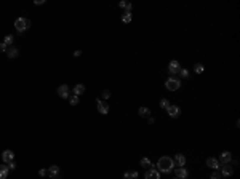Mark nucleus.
Returning a JSON list of instances; mask_svg holds the SVG:
<instances>
[{
    "mask_svg": "<svg viewBox=\"0 0 240 179\" xmlns=\"http://www.w3.org/2000/svg\"><path fill=\"white\" fill-rule=\"evenodd\" d=\"M159 173H173V170H175V162H173V158L170 157H160L159 162H157V168H155Z\"/></svg>",
    "mask_w": 240,
    "mask_h": 179,
    "instance_id": "nucleus-1",
    "label": "nucleus"
},
{
    "mask_svg": "<svg viewBox=\"0 0 240 179\" xmlns=\"http://www.w3.org/2000/svg\"><path fill=\"white\" fill-rule=\"evenodd\" d=\"M179 70H181L179 62L176 61V59H173V61H170V64H168V72H170L171 75H176V74H179Z\"/></svg>",
    "mask_w": 240,
    "mask_h": 179,
    "instance_id": "nucleus-5",
    "label": "nucleus"
},
{
    "mask_svg": "<svg viewBox=\"0 0 240 179\" xmlns=\"http://www.w3.org/2000/svg\"><path fill=\"white\" fill-rule=\"evenodd\" d=\"M179 74H181V77H186V78L189 77V70H187V69H181Z\"/></svg>",
    "mask_w": 240,
    "mask_h": 179,
    "instance_id": "nucleus-28",
    "label": "nucleus"
},
{
    "mask_svg": "<svg viewBox=\"0 0 240 179\" xmlns=\"http://www.w3.org/2000/svg\"><path fill=\"white\" fill-rule=\"evenodd\" d=\"M139 165L143 166V168H149V166H152V163H151V160H149L147 157H143L139 160Z\"/></svg>",
    "mask_w": 240,
    "mask_h": 179,
    "instance_id": "nucleus-22",
    "label": "nucleus"
},
{
    "mask_svg": "<svg viewBox=\"0 0 240 179\" xmlns=\"http://www.w3.org/2000/svg\"><path fill=\"white\" fill-rule=\"evenodd\" d=\"M2 160H3V163H5V165H8V163L15 162V154H13V150H10V149L3 150V152H2Z\"/></svg>",
    "mask_w": 240,
    "mask_h": 179,
    "instance_id": "nucleus-4",
    "label": "nucleus"
},
{
    "mask_svg": "<svg viewBox=\"0 0 240 179\" xmlns=\"http://www.w3.org/2000/svg\"><path fill=\"white\" fill-rule=\"evenodd\" d=\"M210 179H221V173H216V171H215V173L210 176Z\"/></svg>",
    "mask_w": 240,
    "mask_h": 179,
    "instance_id": "nucleus-30",
    "label": "nucleus"
},
{
    "mask_svg": "<svg viewBox=\"0 0 240 179\" xmlns=\"http://www.w3.org/2000/svg\"><path fill=\"white\" fill-rule=\"evenodd\" d=\"M144 178H146V179H160V173H159V171H157L155 168H151V170L146 171Z\"/></svg>",
    "mask_w": 240,
    "mask_h": 179,
    "instance_id": "nucleus-12",
    "label": "nucleus"
},
{
    "mask_svg": "<svg viewBox=\"0 0 240 179\" xmlns=\"http://www.w3.org/2000/svg\"><path fill=\"white\" fill-rule=\"evenodd\" d=\"M96 102H98V110H99V114H103V115H106L109 112V104L107 102H104V101H101L99 98L96 99Z\"/></svg>",
    "mask_w": 240,
    "mask_h": 179,
    "instance_id": "nucleus-11",
    "label": "nucleus"
},
{
    "mask_svg": "<svg viewBox=\"0 0 240 179\" xmlns=\"http://www.w3.org/2000/svg\"><path fill=\"white\" fill-rule=\"evenodd\" d=\"M138 114L141 115V117H149V115H151V110L147 109V107H139V109H138Z\"/></svg>",
    "mask_w": 240,
    "mask_h": 179,
    "instance_id": "nucleus-20",
    "label": "nucleus"
},
{
    "mask_svg": "<svg viewBox=\"0 0 240 179\" xmlns=\"http://www.w3.org/2000/svg\"><path fill=\"white\" fill-rule=\"evenodd\" d=\"M167 110H168V115H170L171 118H178L179 115H181V109H179V106H173V104H170Z\"/></svg>",
    "mask_w": 240,
    "mask_h": 179,
    "instance_id": "nucleus-6",
    "label": "nucleus"
},
{
    "mask_svg": "<svg viewBox=\"0 0 240 179\" xmlns=\"http://www.w3.org/2000/svg\"><path fill=\"white\" fill-rule=\"evenodd\" d=\"M232 174H234V168L229 166V163L221 165V176H232Z\"/></svg>",
    "mask_w": 240,
    "mask_h": 179,
    "instance_id": "nucleus-14",
    "label": "nucleus"
},
{
    "mask_svg": "<svg viewBox=\"0 0 240 179\" xmlns=\"http://www.w3.org/2000/svg\"><path fill=\"white\" fill-rule=\"evenodd\" d=\"M194 70H195V74H202L203 70H205V67H203V64H195Z\"/></svg>",
    "mask_w": 240,
    "mask_h": 179,
    "instance_id": "nucleus-25",
    "label": "nucleus"
},
{
    "mask_svg": "<svg viewBox=\"0 0 240 179\" xmlns=\"http://www.w3.org/2000/svg\"><path fill=\"white\" fill-rule=\"evenodd\" d=\"M8 168H10V170H15V168H16V163H15V162L8 163Z\"/></svg>",
    "mask_w": 240,
    "mask_h": 179,
    "instance_id": "nucleus-32",
    "label": "nucleus"
},
{
    "mask_svg": "<svg viewBox=\"0 0 240 179\" xmlns=\"http://www.w3.org/2000/svg\"><path fill=\"white\" fill-rule=\"evenodd\" d=\"M176 179H178V178H176Z\"/></svg>",
    "mask_w": 240,
    "mask_h": 179,
    "instance_id": "nucleus-37",
    "label": "nucleus"
},
{
    "mask_svg": "<svg viewBox=\"0 0 240 179\" xmlns=\"http://www.w3.org/2000/svg\"><path fill=\"white\" fill-rule=\"evenodd\" d=\"M80 54H82V51H80V50H75V51H74V56H75V58H78Z\"/></svg>",
    "mask_w": 240,
    "mask_h": 179,
    "instance_id": "nucleus-33",
    "label": "nucleus"
},
{
    "mask_svg": "<svg viewBox=\"0 0 240 179\" xmlns=\"http://www.w3.org/2000/svg\"><path fill=\"white\" fill-rule=\"evenodd\" d=\"M69 102H70V106H77L78 104V96H75V94H74V96H70L69 98Z\"/></svg>",
    "mask_w": 240,
    "mask_h": 179,
    "instance_id": "nucleus-26",
    "label": "nucleus"
},
{
    "mask_svg": "<svg viewBox=\"0 0 240 179\" xmlns=\"http://www.w3.org/2000/svg\"><path fill=\"white\" fill-rule=\"evenodd\" d=\"M165 86H167L168 91H176V90L181 88V82L178 80V78H175V77H170L167 82H165Z\"/></svg>",
    "mask_w": 240,
    "mask_h": 179,
    "instance_id": "nucleus-3",
    "label": "nucleus"
},
{
    "mask_svg": "<svg viewBox=\"0 0 240 179\" xmlns=\"http://www.w3.org/2000/svg\"><path fill=\"white\" fill-rule=\"evenodd\" d=\"M147 122H149V123H151V125H152V123L155 122V118H154V117H147Z\"/></svg>",
    "mask_w": 240,
    "mask_h": 179,
    "instance_id": "nucleus-35",
    "label": "nucleus"
},
{
    "mask_svg": "<svg viewBox=\"0 0 240 179\" xmlns=\"http://www.w3.org/2000/svg\"><path fill=\"white\" fill-rule=\"evenodd\" d=\"M173 171H175V174H176V178H178V179H186L189 176V171L184 168V166H178V168H175Z\"/></svg>",
    "mask_w": 240,
    "mask_h": 179,
    "instance_id": "nucleus-7",
    "label": "nucleus"
},
{
    "mask_svg": "<svg viewBox=\"0 0 240 179\" xmlns=\"http://www.w3.org/2000/svg\"><path fill=\"white\" fill-rule=\"evenodd\" d=\"M8 165H0V179H7V176H8Z\"/></svg>",
    "mask_w": 240,
    "mask_h": 179,
    "instance_id": "nucleus-17",
    "label": "nucleus"
},
{
    "mask_svg": "<svg viewBox=\"0 0 240 179\" xmlns=\"http://www.w3.org/2000/svg\"><path fill=\"white\" fill-rule=\"evenodd\" d=\"M19 54V50L18 48H10L8 51H7V56H8L10 59H13V58H16Z\"/></svg>",
    "mask_w": 240,
    "mask_h": 179,
    "instance_id": "nucleus-21",
    "label": "nucleus"
},
{
    "mask_svg": "<svg viewBox=\"0 0 240 179\" xmlns=\"http://www.w3.org/2000/svg\"><path fill=\"white\" fill-rule=\"evenodd\" d=\"M38 176H42V178H45V176H48V170H38Z\"/></svg>",
    "mask_w": 240,
    "mask_h": 179,
    "instance_id": "nucleus-27",
    "label": "nucleus"
},
{
    "mask_svg": "<svg viewBox=\"0 0 240 179\" xmlns=\"http://www.w3.org/2000/svg\"><path fill=\"white\" fill-rule=\"evenodd\" d=\"M58 96L62 98V99H67L69 98V86L66 85V83L58 86Z\"/></svg>",
    "mask_w": 240,
    "mask_h": 179,
    "instance_id": "nucleus-8",
    "label": "nucleus"
},
{
    "mask_svg": "<svg viewBox=\"0 0 240 179\" xmlns=\"http://www.w3.org/2000/svg\"><path fill=\"white\" fill-rule=\"evenodd\" d=\"M74 94H75V96H80V94H83L85 93V85H82V83H78V85H75L74 86Z\"/></svg>",
    "mask_w": 240,
    "mask_h": 179,
    "instance_id": "nucleus-16",
    "label": "nucleus"
},
{
    "mask_svg": "<svg viewBox=\"0 0 240 179\" xmlns=\"http://www.w3.org/2000/svg\"><path fill=\"white\" fill-rule=\"evenodd\" d=\"M231 160H232V154L229 152V150H224V152H221V155H219V163H221V165L231 163Z\"/></svg>",
    "mask_w": 240,
    "mask_h": 179,
    "instance_id": "nucleus-9",
    "label": "nucleus"
},
{
    "mask_svg": "<svg viewBox=\"0 0 240 179\" xmlns=\"http://www.w3.org/2000/svg\"><path fill=\"white\" fill-rule=\"evenodd\" d=\"M58 174H59V166L51 165V166L48 168V176H50V178H56Z\"/></svg>",
    "mask_w": 240,
    "mask_h": 179,
    "instance_id": "nucleus-15",
    "label": "nucleus"
},
{
    "mask_svg": "<svg viewBox=\"0 0 240 179\" xmlns=\"http://www.w3.org/2000/svg\"><path fill=\"white\" fill-rule=\"evenodd\" d=\"M34 3H35V5H42V3H45V2H43V0H35Z\"/></svg>",
    "mask_w": 240,
    "mask_h": 179,
    "instance_id": "nucleus-36",
    "label": "nucleus"
},
{
    "mask_svg": "<svg viewBox=\"0 0 240 179\" xmlns=\"http://www.w3.org/2000/svg\"><path fill=\"white\" fill-rule=\"evenodd\" d=\"M168 106H170V101H168L167 98L160 99V107H162V109H168Z\"/></svg>",
    "mask_w": 240,
    "mask_h": 179,
    "instance_id": "nucleus-24",
    "label": "nucleus"
},
{
    "mask_svg": "<svg viewBox=\"0 0 240 179\" xmlns=\"http://www.w3.org/2000/svg\"><path fill=\"white\" fill-rule=\"evenodd\" d=\"M138 171H127V173H123V179H138Z\"/></svg>",
    "mask_w": 240,
    "mask_h": 179,
    "instance_id": "nucleus-19",
    "label": "nucleus"
},
{
    "mask_svg": "<svg viewBox=\"0 0 240 179\" xmlns=\"http://www.w3.org/2000/svg\"><path fill=\"white\" fill-rule=\"evenodd\" d=\"M15 27H16V30L19 34H22L24 30H27L30 27V21L27 18H18L16 21H15Z\"/></svg>",
    "mask_w": 240,
    "mask_h": 179,
    "instance_id": "nucleus-2",
    "label": "nucleus"
},
{
    "mask_svg": "<svg viewBox=\"0 0 240 179\" xmlns=\"http://www.w3.org/2000/svg\"><path fill=\"white\" fill-rule=\"evenodd\" d=\"M173 162H175V166H184L186 165V157H184L183 154H176Z\"/></svg>",
    "mask_w": 240,
    "mask_h": 179,
    "instance_id": "nucleus-13",
    "label": "nucleus"
},
{
    "mask_svg": "<svg viewBox=\"0 0 240 179\" xmlns=\"http://www.w3.org/2000/svg\"><path fill=\"white\" fill-rule=\"evenodd\" d=\"M207 166H210L211 170H219V168H221V163H219L218 158L210 157V158H207Z\"/></svg>",
    "mask_w": 240,
    "mask_h": 179,
    "instance_id": "nucleus-10",
    "label": "nucleus"
},
{
    "mask_svg": "<svg viewBox=\"0 0 240 179\" xmlns=\"http://www.w3.org/2000/svg\"><path fill=\"white\" fill-rule=\"evenodd\" d=\"M119 7H120V8H123V10H125V7H127V2H120V3H119Z\"/></svg>",
    "mask_w": 240,
    "mask_h": 179,
    "instance_id": "nucleus-34",
    "label": "nucleus"
},
{
    "mask_svg": "<svg viewBox=\"0 0 240 179\" xmlns=\"http://www.w3.org/2000/svg\"><path fill=\"white\" fill-rule=\"evenodd\" d=\"M0 51H7V45L3 42H0Z\"/></svg>",
    "mask_w": 240,
    "mask_h": 179,
    "instance_id": "nucleus-31",
    "label": "nucleus"
},
{
    "mask_svg": "<svg viewBox=\"0 0 240 179\" xmlns=\"http://www.w3.org/2000/svg\"><path fill=\"white\" fill-rule=\"evenodd\" d=\"M131 13H128V11H123V14H122V22L123 24H130L131 22Z\"/></svg>",
    "mask_w": 240,
    "mask_h": 179,
    "instance_id": "nucleus-18",
    "label": "nucleus"
},
{
    "mask_svg": "<svg viewBox=\"0 0 240 179\" xmlns=\"http://www.w3.org/2000/svg\"><path fill=\"white\" fill-rule=\"evenodd\" d=\"M13 42H15V37H13V35H7L5 40H3V43H5L7 46H8V45H13Z\"/></svg>",
    "mask_w": 240,
    "mask_h": 179,
    "instance_id": "nucleus-23",
    "label": "nucleus"
},
{
    "mask_svg": "<svg viewBox=\"0 0 240 179\" xmlns=\"http://www.w3.org/2000/svg\"><path fill=\"white\" fill-rule=\"evenodd\" d=\"M109 98H111V91H109V90H104V91H103V99H109Z\"/></svg>",
    "mask_w": 240,
    "mask_h": 179,
    "instance_id": "nucleus-29",
    "label": "nucleus"
}]
</instances>
